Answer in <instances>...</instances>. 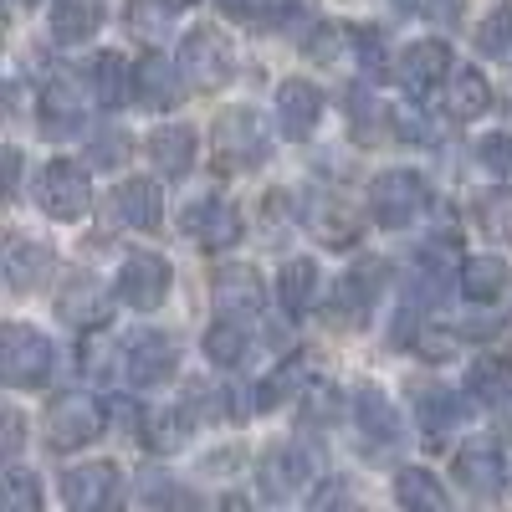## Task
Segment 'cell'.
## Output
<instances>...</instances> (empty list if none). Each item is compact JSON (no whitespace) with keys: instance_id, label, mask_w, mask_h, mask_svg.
<instances>
[{"instance_id":"cell-1","label":"cell","mask_w":512,"mask_h":512,"mask_svg":"<svg viewBox=\"0 0 512 512\" xmlns=\"http://www.w3.org/2000/svg\"><path fill=\"white\" fill-rule=\"evenodd\" d=\"M272 154V139L262 118H256L251 108H226L216 118V128H210V159H216L221 175H236V169H256Z\"/></svg>"},{"instance_id":"cell-2","label":"cell","mask_w":512,"mask_h":512,"mask_svg":"<svg viewBox=\"0 0 512 512\" xmlns=\"http://www.w3.org/2000/svg\"><path fill=\"white\" fill-rule=\"evenodd\" d=\"M103 425H108V410H103L98 395L67 390L47 410V446L52 451H82V446H93L103 436Z\"/></svg>"},{"instance_id":"cell-3","label":"cell","mask_w":512,"mask_h":512,"mask_svg":"<svg viewBox=\"0 0 512 512\" xmlns=\"http://www.w3.org/2000/svg\"><path fill=\"white\" fill-rule=\"evenodd\" d=\"M425 205H431V190H425V180L415 175V169H384V175H374V185H369V216L384 231H400V226L420 221Z\"/></svg>"},{"instance_id":"cell-4","label":"cell","mask_w":512,"mask_h":512,"mask_svg":"<svg viewBox=\"0 0 512 512\" xmlns=\"http://www.w3.org/2000/svg\"><path fill=\"white\" fill-rule=\"evenodd\" d=\"M0 374L11 390H41L52 374V344L26 323H6L0 328Z\"/></svg>"},{"instance_id":"cell-5","label":"cell","mask_w":512,"mask_h":512,"mask_svg":"<svg viewBox=\"0 0 512 512\" xmlns=\"http://www.w3.org/2000/svg\"><path fill=\"white\" fill-rule=\"evenodd\" d=\"M88 169L72 164V159H52V164H41V175H36V205L47 210L52 221H77V216H88Z\"/></svg>"},{"instance_id":"cell-6","label":"cell","mask_w":512,"mask_h":512,"mask_svg":"<svg viewBox=\"0 0 512 512\" xmlns=\"http://www.w3.org/2000/svg\"><path fill=\"white\" fill-rule=\"evenodd\" d=\"M180 77H185V88L216 93L231 77V41L216 26H195L180 47Z\"/></svg>"},{"instance_id":"cell-7","label":"cell","mask_w":512,"mask_h":512,"mask_svg":"<svg viewBox=\"0 0 512 512\" xmlns=\"http://www.w3.org/2000/svg\"><path fill=\"white\" fill-rule=\"evenodd\" d=\"M169 282H175V272H169V262L159 251H134V256H123V267H118V297L139 313L164 308Z\"/></svg>"},{"instance_id":"cell-8","label":"cell","mask_w":512,"mask_h":512,"mask_svg":"<svg viewBox=\"0 0 512 512\" xmlns=\"http://www.w3.org/2000/svg\"><path fill=\"white\" fill-rule=\"evenodd\" d=\"M118 497H123V482L113 461H82L62 472V502L72 512H113Z\"/></svg>"},{"instance_id":"cell-9","label":"cell","mask_w":512,"mask_h":512,"mask_svg":"<svg viewBox=\"0 0 512 512\" xmlns=\"http://www.w3.org/2000/svg\"><path fill=\"white\" fill-rule=\"evenodd\" d=\"M57 318L77 333H93L113 318V292H103V282L93 272H77L67 277V287L57 292Z\"/></svg>"},{"instance_id":"cell-10","label":"cell","mask_w":512,"mask_h":512,"mask_svg":"<svg viewBox=\"0 0 512 512\" xmlns=\"http://www.w3.org/2000/svg\"><path fill=\"white\" fill-rule=\"evenodd\" d=\"M379 282H384V262H359L354 272H344L338 287H333V297H328V318L344 323V328L364 323L374 297H379Z\"/></svg>"},{"instance_id":"cell-11","label":"cell","mask_w":512,"mask_h":512,"mask_svg":"<svg viewBox=\"0 0 512 512\" xmlns=\"http://www.w3.org/2000/svg\"><path fill=\"white\" fill-rule=\"evenodd\" d=\"M241 231H246V221L231 200H195L185 210V236L200 241L205 251H231L241 241Z\"/></svg>"},{"instance_id":"cell-12","label":"cell","mask_w":512,"mask_h":512,"mask_svg":"<svg viewBox=\"0 0 512 512\" xmlns=\"http://www.w3.org/2000/svg\"><path fill=\"white\" fill-rule=\"evenodd\" d=\"M175 364H180V349H175V338L159 333V328H139L123 349V369L134 384H159V379L175 374Z\"/></svg>"},{"instance_id":"cell-13","label":"cell","mask_w":512,"mask_h":512,"mask_svg":"<svg viewBox=\"0 0 512 512\" xmlns=\"http://www.w3.org/2000/svg\"><path fill=\"white\" fill-rule=\"evenodd\" d=\"M451 472H456V482H461L466 492H477V497H492V492H502V482H507L502 451H497L492 441H466V446L456 451V461H451Z\"/></svg>"},{"instance_id":"cell-14","label":"cell","mask_w":512,"mask_h":512,"mask_svg":"<svg viewBox=\"0 0 512 512\" xmlns=\"http://www.w3.org/2000/svg\"><path fill=\"white\" fill-rule=\"evenodd\" d=\"M308 210H303V221H308V231L323 241V246H354L359 241V216L338 200V195H323V190H308V200H303Z\"/></svg>"},{"instance_id":"cell-15","label":"cell","mask_w":512,"mask_h":512,"mask_svg":"<svg viewBox=\"0 0 512 512\" xmlns=\"http://www.w3.org/2000/svg\"><path fill=\"white\" fill-rule=\"evenodd\" d=\"M318 113H323V93L313 88L308 77H287L277 88V118H282V134L303 144L313 128H318Z\"/></svg>"},{"instance_id":"cell-16","label":"cell","mask_w":512,"mask_h":512,"mask_svg":"<svg viewBox=\"0 0 512 512\" xmlns=\"http://www.w3.org/2000/svg\"><path fill=\"white\" fill-rule=\"evenodd\" d=\"M456 67H451V47L446 41H415V47H405L400 57V82L420 98V93H431L436 82H446Z\"/></svg>"},{"instance_id":"cell-17","label":"cell","mask_w":512,"mask_h":512,"mask_svg":"<svg viewBox=\"0 0 512 512\" xmlns=\"http://www.w3.org/2000/svg\"><path fill=\"white\" fill-rule=\"evenodd\" d=\"M487 103H492V88H487V77H482L477 67H456V72L446 77L441 113H446L451 123H472V118H482Z\"/></svg>"},{"instance_id":"cell-18","label":"cell","mask_w":512,"mask_h":512,"mask_svg":"<svg viewBox=\"0 0 512 512\" xmlns=\"http://www.w3.org/2000/svg\"><path fill=\"white\" fill-rule=\"evenodd\" d=\"M113 210H118V221L134 226V231H159L164 226V195H159L154 180H123L113 190Z\"/></svg>"},{"instance_id":"cell-19","label":"cell","mask_w":512,"mask_h":512,"mask_svg":"<svg viewBox=\"0 0 512 512\" xmlns=\"http://www.w3.org/2000/svg\"><path fill=\"white\" fill-rule=\"evenodd\" d=\"M466 390L487 410H512V354H487L466 374Z\"/></svg>"},{"instance_id":"cell-20","label":"cell","mask_w":512,"mask_h":512,"mask_svg":"<svg viewBox=\"0 0 512 512\" xmlns=\"http://www.w3.org/2000/svg\"><path fill=\"white\" fill-rule=\"evenodd\" d=\"M354 415H359V431L369 446H395L400 441V415L390 405V395L379 390V384H364L354 395Z\"/></svg>"},{"instance_id":"cell-21","label":"cell","mask_w":512,"mask_h":512,"mask_svg":"<svg viewBox=\"0 0 512 512\" xmlns=\"http://www.w3.org/2000/svg\"><path fill=\"white\" fill-rule=\"evenodd\" d=\"M47 277H52V246L26 241V236H11V251H6V287H11V292H36Z\"/></svg>"},{"instance_id":"cell-22","label":"cell","mask_w":512,"mask_h":512,"mask_svg":"<svg viewBox=\"0 0 512 512\" xmlns=\"http://www.w3.org/2000/svg\"><path fill=\"white\" fill-rule=\"evenodd\" d=\"M256 482H262L267 497H292L297 487L308 482V456L297 446H272L262 456V466H256Z\"/></svg>"},{"instance_id":"cell-23","label":"cell","mask_w":512,"mask_h":512,"mask_svg":"<svg viewBox=\"0 0 512 512\" xmlns=\"http://www.w3.org/2000/svg\"><path fill=\"white\" fill-rule=\"evenodd\" d=\"M200 349H205V359H210V364H221V369L241 364V359H246V349H251V328H246V318H241V313H221L216 323L205 328Z\"/></svg>"},{"instance_id":"cell-24","label":"cell","mask_w":512,"mask_h":512,"mask_svg":"<svg viewBox=\"0 0 512 512\" xmlns=\"http://www.w3.org/2000/svg\"><path fill=\"white\" fill-rule=\"evenodd\" d=\"M149 159L164 169V180L190 175V164H195V128H185V123L154 128V139H149Z\"/></svg>"},{"instance_id":"cell-25","label":"cell","mask_w":512,"mask_h":512,"mask_svg":"<svg viewBox=\"0 0 512 512\" xmlns=\"http://www.w3.org/2000/svg\"><path fill=\"white\" fill-rule=\"evenodd\" d=\"M507 287H512L507 256H472V262L461 267V292L472 297V303H497Z\"/></svg>"},{"instance_id":"cell-26","label":"cell","mask_w":512,"mask_h":512,"mask_svg":"<svg viewBox=\"0 0 512 512\" xmlns=\"http://www.w3.org/2000/svg\"><path fill=\"white\" fill-rule=\"evenodd\" d=\"M41 123H47V134H72L82 123V88L72 77H57L41 88Z\"/></svg>"},{"instance_id":"cell-27","label":"cell","mask_w":512,"mask_h":512,"mask_svg":"<svg viewBox=\"0 0 512 512\" xmlns=\"http://www.w3.org/2000/svg\"><path fill=\"white\" fill-rule=\"evenodd\" d=\"M395 502H400V512H446V487L425 466H405L395 477Z\"/></svg>"},{"instance_id":"cell-28","label":"cell","mask_w":512,"mask_h":512,"mask_svg":"<svg viewBox=\"0 0 512 512\" xmlns=\"http://www.w3.org/2000/svg\"><path fill=\"white\" fill-rule=\"evenodd\" d=\"M216 303H221V313H256L262 308V277H256L251 267H221L216 272Z\"/></svg>"},{"instance_id":"cell-29","label":"cell","mask_w":512,"mask_h":512,"mask_svg":"<svg viewBox=\"0 0 512 512\" xmlns=\"http://www.w3.org/2000/svg\"><path fill=\"white\" fill-rule=\"evenodd\" d=\"M93 88H98V103H103V108H123L128 98H139V93H134V88H139V67H123L118 52H103V57L93 62Z\"/></svg>"},{"instance_id":"cell-30","label":"cell","mask_w":512,"mask_h":512,"mask_svg":"<svg viewBox=\"0 0 512 512\" xmlns=\"http://www.w3.org/2000/svg\"><path fill=\"white\" fill-rule=\"evenodd\" d=\"M415 415H420V431L431 436V441H441L446 431H456V425L466 420V405H461L451 390L431 384V390H420V400H415Z\"/></svg>"},{"instance_id":"cell-31","label":"cell","mask_w":512,"mask_h":512,"mask_svg":"<svg viewBox=\"0 0 512 512\" xmlns=\"http://www.w3.org/2000/svg\"><path fill=\"white\" fill-rule=\"evenodd\" d=\"M277 297H282V308L297 318V313H308L318 303V262H308V256H297V262H287L277 272Z\"/></svg>"},{"instance_id":"cell-32","label":"cell","mask_w":512,"mask_h":512,"mask_svg":"<svg viewBox=\"0 0 512 512\" xmlns=\"http://www.w3.org/2000/svg\"><path fill=\"white\" fill-rule=\"evenodd\" d=\"M98 26H103V6H98V0H57V6H52V36L67 41V47L88 41Z\"/></svg>"},{"instance_id":"cell-33","label":"cell","mask_w":512,"mask_h":512,"mask_svg":"<svg viewBox=\"0 0 512 512\" xmlns=\"http://www.w3.org/2000/svg\"><path fill=\"white\" fill-rule=\"evenodd\" d=\"M180 98H185V88H180L175 67H169L159 52H149V57L139 62V103H149V108H175Z\"/></svg>"},{"instance_id":"cell-34","label":"cell","mask_w":512,"mask_h":512,"mask_svg":"<svg viewBox=\"0 0 512 512\" xmlns=\"http://www.w3.org/2000/svg\"><path fill=\"white\" fill-rule=\"evenodd\" d=\"M144 441H149V451H180L185 441H190V415L185 410H154L149 420H144Z\"/></svg>"},{"instance_id":"cell-35","label":"cell","mask_w":512,"mask_h":512,"mask_svg":"<svg viewBox=\"0 0 512 512\" xmlns=\"http://www.w3.org/2000/svg\"><path fill=\"white\" fill-rule=\"evenodd\" d=\"M139 492H144V507L149 512H190V492L175 477H164V472H149L139 482Z\"/></svg>"},{"instance_id":"cell-36","label":"cell","mask_w":512,"mask_h":512,"mask_svg":"<svg viewBox=\"0 0 512 512\" xmlns=\"http://www.w3.org/2000/svg\"><path fill=\"white\" fill-rule=\"evenodd\" d=\"M169 11L164 0H128V31H134L139 41H164V31H169Z\"/></svg>"},{"instance_id":"cell-37","label":"cell","mask_w":512,"mask_h":512,"mask_svg":"<svg viewBox=\"0 0 512 512\" xmlns=\"http://www.w3.org/2000/svg\"><path fill=\"white\" fill-rule=\"evenodd\" d=\"M297 390H303V359L282 364L277 374H267L262 384H256V410H272V405H282V400L297 395Z\"/></svg>"},{"instance_id":"cell-38","label":"cell","mask_w":512,"mask_h":512,"mask_svg":"<svg viewBox=\"0 0 512 512\" xmlns=\"http://www.w3.org/2000/svg\"><path fill=\"white\" fill-rule=\"evenodd\" d=\"M6 512H41V482L26 466H11L6 472Z\"/></svg>"},{"instance_id":"cell-39","label":"cell","mask_w":512,"mask_h":512,"mask_svg":"<svg viewBox=\"0 0 512 512\" xmlns=\"http://www.w3.org/2000/svg\"><path fill=\"white\" fill-rule=\"evenodd\" d=\"M477 47H482L487 57H507V52H512V6H497V11L482 21Z\"/></svg>"},{"instance_id":"cell-40","label":"cell","mask_w":512,"mask_h":512,"mask_svg":"<svg viewBox=\"0 0 512 512\" xmlns=\"http://www.w3.org/2000/svg\"><path fill=\"white\" fill-rule=\"evenodd\" d=\"M477 159L487 164V175L492 180H512V139L507 134H492L477 144Z\"/></svg>"},{"instance_id":"cell-41","label":"cell","mask_w":512,"mask_h":512,"mask_svg":"<svg viewBox=\"0 0 512 512\" xmlns=\"http://www.w3.org/2000/svg\"><path fill=\"white\" fill-rule=\"evenodd\" d=\"M477 221H482V231H487L497 246H507V241H512V205H507V200H497V205H492V200H482Z\"/></svg>"},{"instance_id":"cell-42","label":"cell","mask_w":512,"mask_h":512,"mask_svg":"<svg viewBox=\"0 0 512 512\" xmlns=\"http://www.w3.org/2000/svg\"><path fill=\"white\" fill-rule=\"evenodd\" d=\"M349 113H354V134H359V139H379V123H384V108H379L374 98H364V93H359V98L349 103Z\"/></svg>"},{"instance_id":"cell-43","label":"cell","mask_w":512,"mask_h":512,"mask_svg":"<svg viewBox=\"0 0 512 512\" xmlns=\"http://www.w3.org/2000/svg\"><path fill=\"white\" fill-rule=\"evenodd\" d=\"M216 6L231 16V21H262L272 11V0H216Z\"/></svg>"},{"instance_id":"cell-44","label":"cell","mask_w":512,"mask_h":512,"mask_svg":"<svg viewBox=\"0 0 512 512\" xmlns=\"http://www.w3.org/2000/svg\"><path fill=\"white\" fill-rule=\"evenodd\" d=\"M88 159H93V164H123V159H128V139H123V134H108V139H98V144L88 149Z\"/></svg>"},{"instance_id":"cell-45","label":"cell","mask_w":512,"mask_h":512,"mask_svg":"<svg viewBox=\"0 0 512 512\" xmlns=\"http://www.w3.org/2000/svg\"><path fill=\"white\" fill-rule=\"evenodd\" d=\"M425 16L441 21V26H456V16H461V0H431V6H425Z\"/></svg>"},{"instance_id":"cell-46","label":"cell","mask_w":512,"mask_h":512,"mask_svg":"<svg viewBox=\"0 0 512 512\" xmlns=\"http://www.w3.org/2000/svg\"><path fill=\"white\" fill-rule=\"evenodd\" d=\"M21 451V410H6V456Z\"/></svg>"},{"instance_id":"cell-47","label":"cell","mask_w":512,"mask_h":512,"mask_svg":"<svg viewBox=\"0 0 512 512\" xmlns=\"http://www.w3.org/2000/svg\"><path fill=\"white\" fill-rule=\"evenodd\" d=\"M16 180H21V149L11 144L6 149V195H16Z\"/></svg>"},{"instance_id":"cell-48","label":"cell","mask_w":512,"mask_h":512,"mask_svg":"<svg viewBox=\"0 0 512 512\" xmlns=\"http://www.w3.org/2000/svg\"><path fill=\"white\" fill-rule=\"evenodd\" d=\"M164 6H169V11H185V6H195V0H164Z\"/></svg>"},{"instance_id":"cell-49","label":"cell","mask_w":512,"mask_h":512,"mask_svg":"<svg viewBox=\"0 0 512 512\" xmlns=\"http://www.w3.org/2000/svg\"><path fill=\"white\" fill-rule=\"evenodd\" d=\"M16 6H31V0H16Z\"/></svg>"}]
</instances>
